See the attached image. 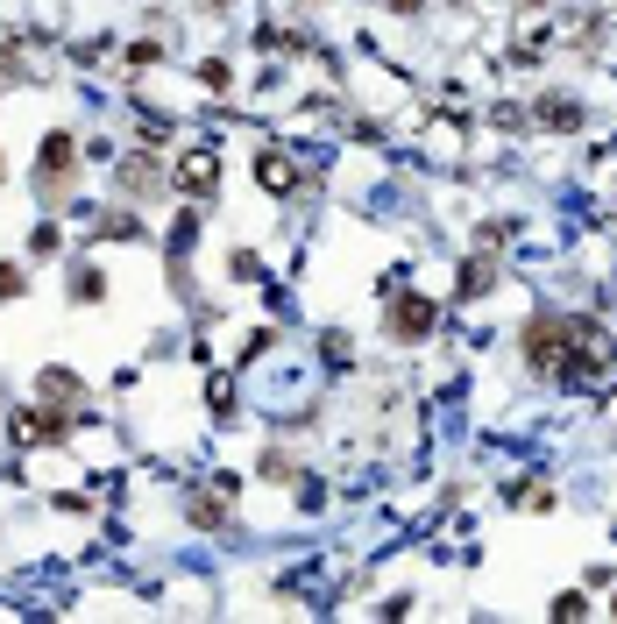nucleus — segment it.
<instances>
[{
  "label": "nucleus",
  "mask_w": 617,
  "mask_h": 624,
  "mask_svg": "<svg viewBox=\"0 0 617 624\" xmlns=\"http://www.w3.org/2000/svg\"><path fill=\"white\" fill-rule=\"evenodd\" d=\"M128 64H135V71H149V64H164V43H135V50H128Z\"/></svg>",
  "instance_id": "14"
},
{
  "label": "nucleus",
  "mask_w": 617,
  "mask_h": 624,
  "mask_svg": "<svg viewBox=\"0 0 617 624\" xmlns=\"http://www.w3.org/2000/svg\"><path fill=\"white\" fill-rule=\"evenodd\" d=\"M539 121L547 128H582V107L575 100H539Z\"/></svg>",
  "instance_id": "7"
},
{
  "label": "nucleus",
  "mask_w": 617,
  "mask_h": 624,
  "mask_svg": "<svg viewBox=\"0 0 617 624\" xmlns=\"http://www.w3.org/2000/svg\"><path fill=\"white\" fill-rule=\"evenodd\" d=\"M263 476H270V483H291V454L270 447V454H263Z\"/></svg>",
  "instance_id": "13"
},
{
  "label": "nucleus",
  "mask_w": 617,
  "mask_h": 624,
  "mask_svg": "<svg viewBox=\"0 0 617 624\" xmlns=\"http://www.w3.org/2000/svg\"><path fill=\"white\" fill-rule=\"evenodd\" d=\"M391 8H398V15H419V0H391Z\"/></svg>",
  "instance_id": "16"
},
{
  "label": "nucleus",
  "mask_w": 617,
  "mask_h": 624,
  "mask_svg": "<svg viewBox=\"0 0 617 624\" xmlns=\"http://www.w3.org/2000/svg\"><path fill=\"white\" fill-rule=\"evenodd\" d=\"M256 178H263V192H291V164H284L277 149H263V156H256Z\"/></svg>",
  "instance_id": "5"
},
{
  "label": "nucleus",
  "mask_w": 617,
  "mask_h": 624,
  "mask_svg": "<svg viewBox=\"0 0 617 624\" xmlns=\"http://www.w3.org/2000/svg\"><path fill=\"white\" fill-rule=\"evenodd\" d=\"M22 291H29V277L15 263H0V298H22Z\"/></svg>",
  "instance_id": "12"
},
{
  "label": "nucleus",
  "mask_w": 617,
  "mask_h": 624,
  "mask_svg": "<svg viewBox=\"0 0 617 624\" xmlns=\"http://www.w3.org/2000/svg\"><path fill=\"white\" fill-rule=\"evenodd\" d=\"M71 298H79V305H100V298H107V277H100V270H79V277H71Z\"/></svg>",
  "instance_id": "9"
},
{
  "label": "nucleus",
  "mask_w": 617,
  "mask_h": 624,
  "mask_svg": "<svg viewBox=\"0 0 617 624\" xmlns=\"http://www.w3.org/2000/svg\"><path fill=\"white\" fill-rule=\"evenodd\" d=\"M483 291H490V256L461 263V291H454V298H483Z\"/></svg>",
  "instance_id": "6"
},
{
  "label": "nucleus",
  "mask_w": 617,
  "mask_h": 624,
  "mask_svg": "<svg viewBox=\"0 0 617 624\" xmlns=\"http://www.w3.org/2000/svg\"><path fill=\"white\" fill-rule=\"evenodd\" d=\"M518 8H547V0H518Z\"/></svg>",
  "instance_id": "17"
},
{
  "label": "nucleus",
  "mask_w": 617,
  "mask_h": 624,
  "mask_svg": "<svg viewBox=\"0 0 617 624\" xmlns=\"http://www.w3.org/2000/svg\"><path fill=\"white\" fill-rule=\"evenodd\" d=\"M454 8H469V0H454Z\"/></svg>",
  "instance_id": "19"
},
{
  "label": "nucleus",
  "mask_w": 617,
  "mask_h": 624,
  "mask_svg": "<svg viewBox=\"0 0 617 624\" xmlns=\"http://www.w3.org/2000/svg\"><path fill=\"white\" fill-rule=\"evenodd\" d=\"M100 234H107V242H135L142 220H135V213H107V220H100Z\"/></svg>",
  "instance_id": "10"
},
{
  "label": "nucleus",
  "mask_w": 617,
  "mask_h": 624,
  "mask_svg": "<svg viewBox=\"0 0 617 624\" xmlns=\"http://www.w3.org/2000/svg\"><path fill=\"white\" fill-rule=\"evenodd\" d=\"M0 178H8V156H0Z\"/></svg>",
  "instance_id": "18"
},
{
  "label": "nucleus",
  "mask_w": 617,
  "mask_h": 624,
  "mask_svg": "<svg viewBox=\"0 0 617 624\" xmlns=\"http://www.w3.org/2000/svg\"><path fill=\"white\" fill-rule=\"evenodd\" d=\"M71 171H79V142H71V128H50L43 149H36V185H43V199H64V192H71Z\"/></svg>",
  "instance_id": "1"
},
{
  "label": "nucleus",
  "mask_w": 617,
  "mask_h": 624,
  "mask_svg": "<svg viewBox=\"0 0 617 624\" xmlns=\"http://www.w3.org/2000/svg\"><path fill=\"white\" fill-rule=\"evenodd\" d=\"M178 185L192 192V199H213V156L199 149V156H185V164H178Z\"/></svg>",
  "instance_id": "3"
},
{
  "label": "nucleus",
  "mask_w": 617,
  "mask_h": 624,
  "mask_svg": "<svg viewBox=\"0 0 617 624\" xmlns=\"http://www.w3.org/2000/svg\"><path fill=\"white\" fill-rule=\"evenodd\" d=\"M121 192L149 199V192H157V164H149V156H128V164H121Z\"/></svg>",
  "instance_id": "4"
},
{
  "label": "nucleus",
  "mask_w": 617,
  "mask_h": 624,
  "mask_svg": "<svg viewBox=\"0 0 617 624\" xmlns=\"http://www.w3.org/2000/svg\"><path fill=\"white\" fill-rule=\"evenodd\" d=\"M43 398H86V383L71 369H43Z\"/></svg>",
  "instance_id": "8"
},
{
  "label": "nucleus",
  "mask_w": 617,
  "mask_h": 624,
  "mask_svg": "<svg viewBox=\"0 0 617 624\" xmlns=\"http://www.w3.org/2000/svg\"><path fill=\"white\" fill-rule=\"evenodd\" d=\"M57 242H64V234H57V220H36V234H29V256H57Z\"/></svg>",
  "instance_id": "11"
},
{
  "label": "nucleus",
  "mask_w": 617,
  "mask_h": 624,
  "mask_svg": "<svg viewBox=\"0 0 617 624\" xmlns=\"http://www.w3.org/2000/svg\"><path fill=\"white\" fill-rule=\"evenodd\" d=\"M383 327H391V341H426V334H433V298L398 291V298H391V312H383Z\"/></svg>",
  "instance_id": "2"
},
{
  "label": "nucleus",
  "mask_w": 617,
  "mask_h": 624,
  "mask_svg": "<svg viewBox=\"0 0 617 624\" xmlns=\"http://www.w3.org/2000/svg\"><path fill=\"white\" fill-rule=\"evenodd\" d=\"M192 525H220V504L213 497H192Z\"/></svg>",
  "instance_id": "15"
}]
</instances>
